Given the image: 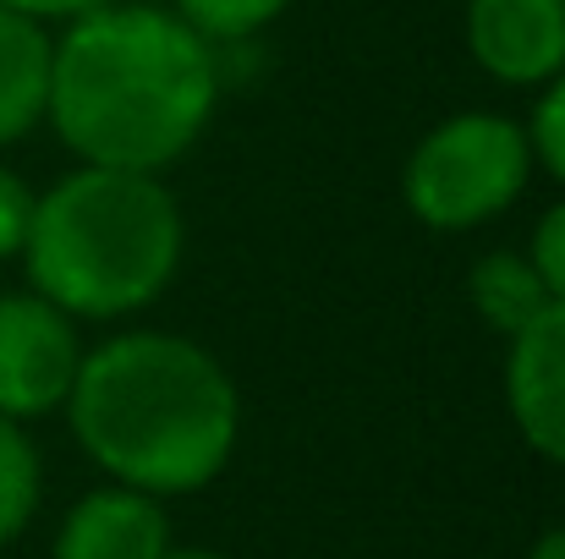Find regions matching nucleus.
<instances>
[{
    "instance_id": "nucleus-14",
    "label": "nucleus",
    "mask_w": 565,
    "mask_h": 559,
    "mask_svg": "<svg viewBox=\"0 0 565 559\" xmlns=\"http://www.w3.org/2000/svg\"><path fill=\"white\" fill-rule=\"evenodd\" d=\"M527 258H533V269H539V280H544V291L565 302V197L555 208H544L539 214V225H533V241H527Z\"/></svg>"
},
{
    "instance_id": "nucleus-9",
    "label": "nucleus",
    "mask_w": 565,
    "mask_h": 559,
    "mask_svg": "<svg viewBox=\"0 0 565 559\" xmlns=\"http://www.w3.org/2000/svg\"><path fill=\"white\" fill-rule=\"evenodd\" d=\"M50 61H55L50 22L0 6V149H11L33 127H44V110H50Z\"/></svg>"
},
{
    "instance_id": "nucleus-16",
    "label": "nucleus",
    "mask_w": 565,
    "mask_h": 559,
    "mask_svg": "<svg viewBox=\"0 0 565 559\" xmlns=\"http://www.w3.org/2000/svg\"><path fill=\"white\" fill-rule=\"evenodd\" d=\"M0 6H11V11H22V17H39V22H72V17L105 6V0H0Z\"/></svg>"
},
{
    "instance_id": "nucleus-13",
    "label": "nucleus",
    "mask_w": 565,
    "mask_h": 559,
    "mask_svg": "<svg viewBox=\"0 0 565 559\" xmlns=\"http://www.w3.org/2000/svg\"><path fill=\"white\" fill-rule=\"evenodd\" d=\"M527 143H533V160L565 186V72L544 83L533 127H527Z\"/></svg>"
},
{
    "instance_id": "nucleus-15",
    "label": "nucleus",
    "mask_w": 565,
    "mask_h": 559,
    "mask_svg": "<svg viewBox=\"0 0 565 559\" xmlns=\"http://www.w3.org/2000/svg\"><path fill=\"white\" fill-rule=\"evenodd\" d=\"M33 186L22 182L11 165H0V264L6 258H22V241H28V219H33Z\"/></svg>"
},
{
    "instance_id": "nucleus-3",
    "label": "nucleus",
    "mask_w": 565,
    "mask_h": 559,
    "mask_svg": "<svg viewBox=\"0 0 565 559\" xmlns=\"http://www.w3.org/2000/svg\"><path fill=\"white\" fill-rule=\"evenodd\" d=\"M188 219L177 192L149 171L77 165L33 197L22 269L66 319H132L182 269Z\"/></svg>"
},
{
    "instance_id": "nucleus-7",
    "label": "nucleus",
    "mask_w": 565,
    "mask_h": 559,
    "mask_svg": "<svg viewBox=\"0 0 565 559\" xmlns=\"http://www.w3.org/2000/svg\"><path fill=\"white\" fill-rule=\"evenodd\" d=\"M505 346V411L533 455L565 466V302H550Z\"/></svg>"
},
{
    "instance_id": "nucleus-5",
    "label": "nucleus",
    "mask_w": 565,
    "mask_h": 559,
    "mask_svg": "<svg viewBox=\"0 0 565 559\" xmlns=\"http://www.w3.org/2000/svg\"><path fill=\"white\" fill-rule=\"evenodd\" d=\"M83 352L77 319L50 308L39 291H0V417L33 422L61 411Z\"/></svg>"
},
{
    "instance_id": "nucleus-17",
    "label": "nucleus",
    "mask_w": 565,
    "mask_h": 559,
    "mask_svg": "<svg viewBox=\"0 0 565 559\" xmlns=\"http://www.w3.org/2000/svg\"><path fill=\"white\" fill-rule=\"evenodd\" d=\"M527 559H565V527H550V533L527 549Z\"/></svg>"
},
{
    "instance_id": "nucleus-12",
    "label": "nucleus",
    "mask_w": 565,
    "mask_h": 559,
    "mask_svg": "<svg viewBox=\"0 0 565 559\" xmlns=\"http://www.w3.org/2000/svg\"><path fill=\"white\" fill-rule=\"evenodd\" d=\"M291 0H177V17L188 22L198 39L209 44H231V39H253L264 33Z\"/></svg>"
},
{
    "instance_id": "nucleus-18",
    "label": "nucleus",
    "mask_w": 565,
    "mask_h": 559,
    "mask_svg": "<svg viewBox=\"0 0 565 559\" xmlns=\"http://www.w3.org/2000/svg\"><path fill=\"white\" fill-rule=\"evenodd\" d=\"M166 559H231V555H220V549H171Z\"/></svg>"
},
{
    "instance_id": "nucleus-1",
    "label": "nucleus",
    "mask_w": 565,
    "mask_h": 559,
    "mask_svg": "<svg viewBox=\"0 0 565 559\" xmlns=\"http://www.w3.org/2000/svg\"><path fill=\"white\" fill-rule=\"evenodd\" d=\"M220 99L214 44L160 6H94L50 61L44 121L77 165L160 176L203 138Z\"/></svg>"
},
{
    "instance_id": "nucleus-6",
    "label": "nucleus",
    "mask_w": 565,
    "mask_h": 559,
    "mask_svg": "<svg viewBox=\"0 0 565 559\" xmlns=\"http://www.w3.org/2000/svg\"><path fill=\"white\" fill-rule=\"evenodd\" d=\"M467 55L505 88L565 72V0H467Z\"/></svg>"
},
{
    "instance_id": "nucleus-8",
    "label": "nucleus",
    "mask_w": 565,
    "mask_h": 559,
    "mask_svg": "<svg viewBox=\"0 0 565 559\" xmlns=\"http://www.w3.org/2000/svg\"><path fill=\"white\" fill-rule=\"evenodd\" d=\"M171 549L177 544L166 499L138 494L127 483H105L61 516L50 559H166Z\"/></svg>"
},
{
    "instance_id": "nucleus-10",
    "label": "nucleus",
    "mask_w": 565,
    "mask_h": 559,
    "mask_svg": "<svg viewBox=\"0 0 565 559\" xmlns=\"http://www.w3.org/2000/svg\"><path fill=\"white\" fill-rule=\"evenodd\" d=\"M467 302L478 308V319L494 330V335H522L555 297L544 291L539 269L527 252H483L467 275Z\"/></svg>"
},
{
    "instance_id": "nucleus-2",
    "label": "nucleus",
    "mask_w": 565,
    "mask_h": 559,
    "mask_svg": "<svg viewBox=\"0 0 565 559\" xmlns=\"http://www.w3.org/2000/svg\"><path fill=\"white\" fill-rule=\"evenodd\" d=\"M61 411L83 455L110 483L154 499L209 488L242 439V395L231 368L171 330H127L83 352Z\"/></svg>"
},
{
    "instance_id": "nucleus-4",
    "label": "nucleus",
    "mask_w": 565,
    "mask_h": 559,
    "mask_svg": "<svg viewBox=\"0 0 565 559\" xmlns=\"http://www.w3.org/2000/svg\"><path fill=\"white\" fill-rule=\"evenodd\" d=\"M533 165L539 160L522 121L500 110H461L423 132V143L406 154L401 203L423 230L461 236L500 219L527 192Z\"/></svg>"
},
{
    "instance_id": "nucleus-11",
    "label": "nucleus",
    "mask_w": 565,
    "mask_h": 559,
    "mask_svg": "<svg viewBox=\"0 0 565 559\" xmlns=\"http://www.w3.org/2000/svg\"><path fill=\"white\" fill-rule=\"evenodd\" d=\"M39 494H44L39 450L22 422L0 417V549L28 533V522L39 516Z\"/></svg>"
}]
</instances>
